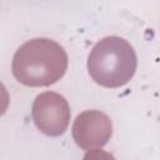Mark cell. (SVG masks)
Listing matches in <instances>:
<instances>
[{"label":"cell","instance_id":"6da1fadb","mask_svg":"<svg viewBox=\"0 0 160 160\" xmlns=\"http://www.w3.org/2000/svg\"><path fill=\"white\" fill-rule=\"evenodd\" d=\"M136 66L134 48L119 36H106L98 41L88 58L89 75L105 88H120L128 84Z\"/></svg>","mask_w":160,"mask_h":160}]
</instances>
